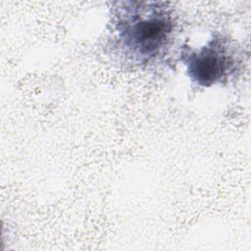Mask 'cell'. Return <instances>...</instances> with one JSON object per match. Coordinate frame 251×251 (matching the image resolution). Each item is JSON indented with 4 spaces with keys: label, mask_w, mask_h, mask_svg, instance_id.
<instances>
[{
    "label": "cell",
    "mask_w": 251,
    "mask_h": 251,
    "mask_svg": "<svg viewBox=\"0 0 251 251\" xmlns=\"http://www.w3.org/2000/svg\"><path fill=\"white\" fill-rule=\"evenodd\" d=\"M179 59L191 82L201 87L223 83L238 70L239 65L234 47L221 34H214L198 49L183 47Z\"/></svg>",
    "instance_id": "obj_2"
},
{
    "label": "cell",
    "mask_w": 251,
    "mask_h": 251,
    "mask_svg": "<svg viewBox=\"0 0 251 251\" xmlns=\"http://www.w3.org/2000/svg\"><path fill=\"white\" fill-rule=\"evenodd\" d=\"M113 8L115 47L126 62L145 67L166 55L176 26L168 3L126 1L116 3Z\"/></svg>",
    "instance_id": "obj_1"
}]
</instances>
